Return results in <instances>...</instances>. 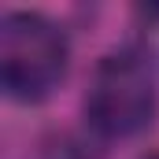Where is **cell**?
<instances>
[{"mask_svg": "<svg viewBox=\"0 0 159 159\" xmlns=\"http://www.w3.org/2000/svg\"><path fill=\"white\" fill-rule=\"evenodd\" d=\"M70 70L63 26L41 11H7L0 19V85L19 104L48 100Z\"/></svg>", "mask_w": 159, "mask_h": 159, "instance_id": "obj_1", "label": "cell"}, {"mask_svg": "<svg viewBox=\"0 0 159 159\" xmlns=\"http://www.w3.org/2000/svg\"><path fill=\"white\" fill-rule=\"evenodd\" d=\"M159 89L156 74L141 56H107L93 70L89 93H85V122L104 141H126L137 137L156 122Z\"/></svg>", "mask_w": 159, "mask_h": 159, "instance_id": "obj_2", "label": "cell"}, {"mask_svg": "<svg viewBox=\"0 0 159 159\" xmlns=\"http://www.w3.org/2000/svg\"><path fill=\"white\" fill-rule=\"evenodd\" d=\"M148 159H159V156H148Z\"/></svg>", "mask_w": 159, "mask_h": 159, "instance_id": "obj_3", "label": "cell"}]
</instances>
